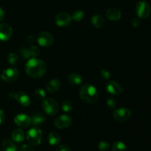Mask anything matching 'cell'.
<instances>
[{
	"label": "cell",
	"instance_id": "obj_1",
	"mask_svg": "<svg viewBox=\"0 0 151 151\" xmlns=\"http://www.w3.org/2000/svg\"><path fill=\"white\" fill-rule=\"evenodd\" d=\"M47 69L45 62L35 58L29 59L25 66L27 74L32 78H41L47 72Z\"/></svg>",
	"mask_w": 151,
	"mask_h": 151
},
{
	"label": "cell",
	"instance_id": "obj_2",
	"mask_svg": "<svg viewBox=\"0 0 151 151\" xmlns=\"http://www.w3.org/2000/svg\"><path fill=\"white\" fill-rule=\"evenodd\" d=\"M80 97L83 102L86 103H94L98 100L99 94L97 88L89 83L84 84L80 88Z\"/></svg>",
	"mask_w": 151,
	"mask_h": 151
},
{
	"label": "cell",
	"instance_id": "obj_3",
	"mask_svg": "<svg viewBox=\"0 0 151 151\" xmlns=\"http://www.w3.org/2000/svg\"><path fill=\"white\" fill-rule=\"evenodd\" d=\"M26 139L29 144L32 146H38L43 139V134L38 128H32L27 132Z\"/></svg>",
	"mask_w": 151,
	"mask_h": 151
},
{
	"label": "cell",
	"instance_id": "obj_4",
	"mask_svg": "<svg viewBox=\"0 0 151 151\" xmlns=\"http://www.w3.org/2000/svg\"><path fill=\"white\" fill-rule=\"evenodd\" d=\"M42 108L44 111L50 116H54L58 112V103L54 99H44L42 103Z\"/></svg>",
	"mask_w": 151,
	"mask_h": 151
},
{
	"label": "cell",
	"instance_id": "obj_5",
	"mask_svg": "<svg viewBox=\"0 0 151 151\" xmlns=\"http://www.w3.org/2000/svg\"><path fill=\"white\" fill-rule=\"evenodd\" d=\"M136 13L141 19H147L151 13L150 5L145 1H139L136 6Z\"/></svg>",
	"mask_w": 151,
	"mask_h": 151
},
{
	"label": "cell",
	"instance_id": "obj_6",
	"mask_svg": "<svg viewBox=\"0 0 151 151\" xmlns=\"http://www.w3.org/2000/svg\"><path fill=\"white\" fill-rule=\"evenodd\" d=\"M19 72L16 68H8L2 72L1 78L4 82L13 83L19 78Z\"/></svg>",
	"mask_w": 151,
	"mask_h": 151
},
{
	"label": "cell",
	"instance_id": "obj_7",
	"mask_svg": "<svg viewBox=\"0 0 151 151\" xmlns=\"http://www.w3.org/2000/svg\"><path fill=\"white\" fill-rule=\"evenodd\" d=\"M131 111L126 108H121L116 109L114 112V118L117 122H125L131 118Z\"/></svg>",
	"mask_w": 151,
	"mask_h": 151
},
{
	"label": "cell",
	"instance_id": "obj_8",
	"mask_svg": "<svg viewBox=\"0 0 151 151\" xmlns=\"http://www.w3.org/2000/svg\"><path fill=\"white\" fill-rule=\"evenodd\" d=\"M53 41L54 39H53L52 35L47 32H40L37 38L38 44L44 47H49L52 45Z\"/></svg>",
	"mask_w": 151,
	"mask_h": 151
},
{
	"label": "cell",
	"instance_id": "obj_9",
	"mask_svg": "<svg viewBox=\"0 0 151 151\" xmlns=\"http://www.w3.org/2000/svg\"><path fill=\"white\" fill-rule=\"evenodd\" d=\"M72 118L70 116L66 114L61 115L55 120V126L59 129H65L72 125Z\"/></svg>",
	"mask_w": 151,
	"mask_h": 151
},
{
	"label": "cell",
	"instance_id": "obj_10",
	"mask_svg": "<svg viewBox=\"0 0 151 151\" xmlns=\"http://www.w3.org/2000/svg\"><path fill=\"white\" fill-rule=\"evenodd\" d=\"M20 55L24 59H30L33 58H36L39 55L40 50L36 46H32L29 48L22 49L20 50Z\"/></svg>",
	"mask_w": 151,
	"mask_h": 151
},
{
	"label": "cell",
	"instance_id": "obj_11",
	"mask_svg": "<svg viewBox=\"0 0 151 151\" xmlns=\"http://www.w3.org/2000/svg\"><path fill=\"white\" fill-rule=\"evenodd\" d=\"M72 20V16L68 14L67 13H65V12L58 13L55 17L56 24L59 27H61L69 26L71 24Z\"/></svg>",
	"mask_w": 151,
	"mask_h": 151
},
{
	"label": "cell",
	"instance_id": "obj_12",
	"mask_svg": "<svg viewBox=\"0 0 151 151\" xmlns=\"http://www.w3.org/2000/svg\"><path fill=\"white\" fill-rule=\"evenodd\" d=\"M14 122L16 125H17L20 128H27L32 124V119L30 116L28 115L25 114H20L16 116Z\"/></svg>",
	"mask_w": 151,
	"mask_h": 151
},
{
	"label": "cell",
	"instance_id": "obj_13",
	"mask_svg": "<svg viewBox=\"0 0 151 151\" xmlns=\"http://www.w3.org/2000/svg\"><path fill=\"white\" fill-rule=\"evenodd\" d=\"M13 29L9 24L6 23L0 24V40L3 41H8L12 36Z\"/></svg>",
	"mask_w": 151,
	"mask_h": 151
},
{
	"label": "cell",
	"instance_id": "obj_14",
	"mask_svg": "<svg viewBox=\"0 0 151 151\" xmlns=\"http://www.w3.org/2000/svg\"><path fill=\"white\" fill-rule=\"evenodd\" d=\"M106 91L113 95H119L122 92V88L119 83L116 81H110L106 85Z\"/></svg>",
	"mask_w": 151,
	"mask_h": 151
},
{
	"label": "cell",
	"instance_id": "obj_15",
	"mask_svg": "<svg viewBox=\"0 0 151 151\" xmlns=\"http://www.w3.org/2000/svg\"><path fill=\"white\" fill-rule=\"evenodd\" d=\"M14 98L18 103L23 106H29L31 103V99L27 94L24 91H19L14 94Z\"/></svg>",
	"mask_w": 151,
	"mask_h": 151
},
{
	"label": "cell",
	"instance_id": "obj_16",
	"mask_svg": "<svg viewBox=\"0 0 151 151\" xmlns=\"http://www.w3.org/2000/svg\"><path fill=\"white\" fill-rule=\"evenodd\" d=\"M122 13L120 10L115 7H111L106 11V17L111 21H117L120 19Z\"/></svg>",
	"mask_w": 151,
	"mask_h": 151
},
{
	"label": "cell",
	"instance_id": "obj_17",
	"mask_svg": "<svg viewBox=\"0 0 151 151\" xmlns=\"http://www.w3.org/2000/svg\"><path fill=\"white\" fill-rule=\"evenodd\" d=\"M60 88V82L57 79L50 80L47 83V89L49 92L55 93Z\"/></svg>",
	"mask_w": 151,
	"mask_h": 151
},
{
	"label": "cell",
	"instance_id": "obj_18",
	"mask_svg": "<svg viewBox=\"0 0 151 151\" xmlns=\"http://www.w3.org/2000/svg\"><path fill=\"white\" fill-rule=\"evenodd\" d=\"M31 119H32V124L35 125H39L41 124H42L43 122H45V120L47 119L46 116L44 114H43L42 113H40V112H35L31 116Z\"/></svg>",
	"mask_w": 151,
	"mask_h": 151
},
{
	"label": "cell",
	"instance_id": "obj_19",
	"mask_svg": "<svg viewBox=\"0 0 151 151\" xmlns=\"http://www.w3.org/2000/svg\"><path fill=\"white\" fill-rule=\"evenodd\" d=\"M12 139L16 142H22L24 139V133L20 128L13 130L12 132Z\"/></svg>",
	"mask_w": 151,
	"mask_h": 151
},
{
	"label": "cell",
	"instance_id": "obj_20",
	"mask_svg": "<svg viewBox=\"0 0 151 151\" xmlns=\"http://www.w3.org/2000/svg\"><path fill=\"white\" fill-rule=\"evenodd\" d=\"M68 81L72 86H78L83 82V78L81 75L72 73L68 76Z\"/></svg>",
	"mask_w": 151,
	"mask_h": 151
},
{
	"label": "cell",
	"instance_id": "obj_21",
	"mask_svg": "<svg viewBox=\"0 0 151 151\" xmlns=\"http://www.w3.org/2000/svg\"><path fill=\"white\" fill-rule=\"evenodd\" d=\"M91 24L94 27L100 29L104 25V19L100 15H94L91 18Z\"/></svg>",
	"mask_w": 151,
	"mask_h": 151
},
{
	"label": "cell",
	"instance_id": "obj_22",
	"mask_svg": "<svg viewBox=\"0 0 151 151\" xmlns=\"http://www.w3.org/2000/svg\"><path fill=\"white\" fill-rule=\"evenodd\" d=\"M48 142L50 145H57L60 142V137L58 133L52 132L48 136Z\"/></svg>",
	"mask_w": 151,
	"mask_h": 151
},
{
	"label": "cell",
	"instance_id": "obj_23",
	"mask_svg": "<svg viewBox=\"0 0 151 151\" xmlns=\"http://www.w3.org/2000/svg\"><path fill=\"white\" fill-rule=\"evenodd\" d=\"M3 151H16L17 148L14 143L10 139H5L2 143Z\"/></svg>",
	"mask_w": 151,
	"mask_h": 151
},
{
	"label": "cell",
	"instance_id": "obj_24",
	"mask_svg": "<svg viewBox=\"0 0 151 151\" xmlns=\"http://www.w3.org/2000/svg\"><path fill=\"white\" fill-rule=\"evenodd\" d=\"M112 151H128V149L125 143L121 141H117L114 142L112 145Z\"/></svg>",
	"mask_w": 151,
	"mask_h": 151
},
{
	"label": "cell",
	"instance_id": "obj_25",
	"mask_svg": "<svg viewBox=\"0 0 151 151\" xmlns=\"http://www.w3.org/2000/svg\"><path fill=\"white\" fill-rule=\"evenodd\" d=\"M71 16H72V19H73V20L79 22H81V21H82L83 19L84 13L82 10H75V12H73V13H72V15Z\"/></svg>",
	"mask_w": 151,
	"mask_h": 151
},
{
	"label": "cell",
	"instance_id": "obj_26",
	"mask_svg": "<svg viewBox=\"0 0 151 151\" xmlns=\"http://www.w3.org/2000/svg\"><path fill=\"white\" fill-rule=\"evenodd\" d=\"M7 61L10 65H16L19 61V57L15 53H10L7 55Z\"/></svg>",
	"mask_w": 151,
	"mask_h": 151
},
{
	"label": "cell",
	"instance_id": "obj_27",
	"mask_svg": "<svg viewBox=\"0 0 151 151\" xmlns=\"http://www.w3.org/2000/svg\"><path fill=\"white\" fill-rule=\"evenodd\" d=\"M62 109H63V111L66 112H71L72 110V104L70 101L69 100H64V101L62 103Z\"/></svg>",
	"mask_w": 151,
	"mask_h": 151
},
{
	"label": "cell",
	"instance_id": "obj_28",
	"mask_svg": "<svg viewBox=\"0 0 151 151\" xmlns=\"http://www.w3.org/2000/svg\"><path fill=\"white\" fill-rule=\"evenodd\" d=\"M35 96L38 100H44L46 97V92L44 89L41 88H38L35 90Z\"/></svg>",
	"mask_w": 151,
	"mask_h": 151
},
{
	"label": "cell",
	"instance_id": "obj_29",
	"mask_svg": "<svg viewBox=\"0 0 151 151\" xmlns=\"http://www.w3.org/2000/svg\"><path fill=\"white\" fill-rule=\"evenodd\" d=\"M110 147V145L106 141H101L98 145V148L100 151H107Z\"/></svg>",
	"mask_w": 151,
	"mask_h": 151
},
{
	"label": "cell",
	"instance_id": "obj_30",
	"mask_svg": "<svg viewBox=\"0 0 151 151\" xmlns=\"http://www.w3.org/2000/svg\"><path fill=\"white\" fill-rule=\"evenodd\" d=\"M100 76L104 80H109L111 77V73L109 71H108L107 69H103V70L100 72Z\"/></svg>",
	"mask_w": 151,
	"mask_h": 151
},
{
	"label": "cell",
	"instance_id": "obj_31",
	"mask_svg": "<svg viewBox=\"0 0 151 151\" xmlns=\"http://www.w3.org/2000/svg\"><path fill=\"white\" fill-rule=\"evenodd\" d=\"M107 106L110 109H114L115 107H116V102L113 99H109L107 100Z\"/></svg>",
	"mask_w": 151,
	"mask_h": 151
},
{
	"label": "cell",
	"instance_id": "obj_32",
	"mask_svg": "<svg viewBox=\"0 0 151 151\" xmlns=\"http://www.w3.org/2000/svg\"><path fill=\"white\" fill-rule=\"evenodd\" d=\"M20 151H35L34 149L32 148V145H24L22 147H21Z\"/></svg>",
	"mask_w": 151,
	"mask_h": 151
},
{
	"label": "cell",
	"instance_id": "obj_33",
	"mask_svg": "<svg viewBox=\"0 0 151 151\" xmlns=\"http://www.w3.org/2000/svg\"><path fill=\"white\" fill-rule=\"evenodd\" d=\"M57 151H72V150H71L68 146L64 145H62L59 146Z\"/></svg>",
	"mask_w": 151,
	"mask_h": 151
},
{
	"label": "cell",
	"instance_id": "obj_34",
	"mask_svg": "<svg viewBox=\"0 0 151 151\" xmlns=\"http://www.w3.org/2000/svg\"><path fill=\"white\" fill-rule=\"evenodd\" d=\"M131 24L134 27H138L139 25L140 24V21L139 19H137V18H134V19H132V22H131Z\"/></svg>",
	"mask_w": 151,
	"mask_h": 151
},
{
	"label": "cell",
	"instance_id": "obj_35",
	"mask_svg": "<svg viewBox=\"0 0 151 151\" xmlns=\"http://www.w3.org/2000/svg\"><path fill=\"white\" fill-rule=\"evenodd\" d=\"M4 118H5V114H4V111L0 109V125L4 122Z\"/></svg>",
	"mask_w": 151,
	"mask_h": 151
},
{
	"label": "cell",
	"instance_id": "obj_36",
	"mask_svg": "<svg viewBox=\"0 0 151 151\" xmlns=\"http://www.w3.org/2000/svg\"><path fill=\"white\" fill-rule=\"evenodd\" d=\"M4 11L1 7H0V22L4 19Z\"/></svg>",
	"mask_w": 151,
	"mask_h": 151
}]
</instances>
